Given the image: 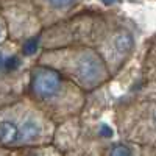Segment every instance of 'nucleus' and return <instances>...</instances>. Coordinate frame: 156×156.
<instances>
[{
  "instance_id": "obj_1",
  "label": "nucleus",
  "mask_w": 156,
  "mask_h": 156,
  "mask_svg": "<svg viewBox=\"0 0 156 156\" xmlns=\"http://www.w3.org/2000/svg\"><path fill=\"white\" fill-rule=\"evenodd\" d=\"M55 134L56 125L28 97L0 106V150L25 151L50 145Z\"/></svg>"
},
{
  "instance_id": "obj_2",
  "label": "nucleus",
  "mask_w": 156,
  "mask_h": 156,
  "mask_svg": "<svg viewBox=\"0 0 156 156\" xmlns=\"http://www.w3.org/2000/svg\"><path fill=\"white\" fill-rule=\"evenodd\" d=\"M27 97L58 126L81 111L86 94L58 72L36 62L28 72Z\"/></svg>"
},
{
  "instance_id": "obj_3",
  "label": "nucleus",
  "mask_w": 156,
  "mask_h": 156,
  "mask_svg": "<svg viewBox=\"0 0 156 156\" xmlns=\"http://www.w3.org/2000/svg\"><path fill=\"white\" fill-rule=\"evenodd\" d=\"M37 64L58 72L84 94L101 87L111 78V73L100 55L86 45L44 50L39 55Z\"/></svg>"
},
{
  "instance_id": "obj_4",
  "label": "nucleus",
  "mask_w": 156,
  "mask_h": 156,
  "mask_svg": "<svg viewBox=\"0 0 156 156\" xmlns=\"http://www.w3.org/2000/svg\"><path fill=\"white\" fill-rule=\"evenodd\" d=\"M122 140L156 148V98H144L120 106L115 114Z\"/></svg>"
},
{
  "instance_id": "obj_5",
  "label": "nucleus",
  "mask_w": 156,
  "mask_h": 156,
  "mask_svg": "<svg viewBox=\"0 0 156 156\" xmlns=\"http://www.w3.org/2000/svg\"><path fill=\"white\" fill-rule=\"evenodd\" d=\"M101 156H156V148L142 147L131 142L119 140L108 147V150Z\"/></svg>"
},
{
  "instance_id": "obj_6",
  "label": "nucleus",
  "mask_w": 156,
  "mask_h": 156,
  "mask_svg": "<svg viewBox=\"0 0 156 156\" xmlns=\"http://www.w3.org/2000/svg\"><path fill=\"white\" fill-rule=\"evenodd\" d=\"M22 156H64V153L61 148L50 144V145H44V147L25 150V151H22Z\"/></svg>"
},
{
  "instance_id": "obj_7",
  "label": "nucleus",
  "mask_w": 156,
  "mask_h": 156,
  "mask_svg": "<svg viewBox=\"0 0 156 156\" xmlns=\"http://www.w3.org/2000/svg\"><path fill=\"white\" fill-rule=\"evenodd\" d=\"M145 66H147V75L145 76H147V84H148L156 75V42H154V48L151 51H148Z\"/></svg>"
},
{
  "instance_id": "obj_8",
  "label": "nucleus",
  "mask_w": 156,
  "mask_h": 156,
  "mask_svg": "<svg viewBox=\"0 0 156 156\" xmlns=\"http://www.w3.org/2000/svg\"><path fill=\"white\" fill-rule=\"evenodd\" d=\"M8 39V33H6V27H5V22H3V17L0 14V45L5 44Z\"/></svg>"
},
{
  "instance_id": "obj_9",
  "label": "nucleus",
  "mask_w": 156,
  "mask_h": 156,
  "mask_svg": "<svg viewBox=\"0 0 156 156\" xmlns=\"http://www.w3.org/2000/svg\"><path fill=\"white\" fill-rule=\"evenodd\" d=\"M0 156H22V151H5V150H0Z\"/></svg>"
}]
</instances>
